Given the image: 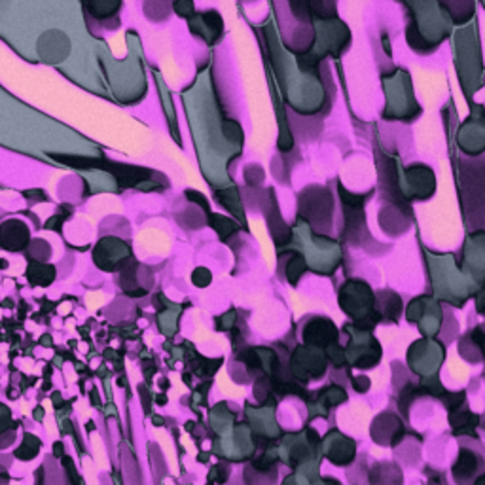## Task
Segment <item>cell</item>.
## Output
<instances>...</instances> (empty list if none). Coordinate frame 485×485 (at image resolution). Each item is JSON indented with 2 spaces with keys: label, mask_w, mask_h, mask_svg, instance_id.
Instances as JSON below:
<instances>
[{
  "label": "cell",
  "mask_w": 485,
  "mask_h": 485,
  "mask_svg": "<svg viewBox=\"0 0 485 485\" xmlns=\"http://www.w3.org/2000/svg\"><path fill=\"white\" fill-rule=\"evenodd\" d=\"M2 232L10 234V239L0 241V245L4 246V248H10V251H19L21 246L25 245L27 239H29V230L23 224H19V222H8L2 227Z\"/></svg>",
  "instance_id": "cell-1"
}]
</instances>
